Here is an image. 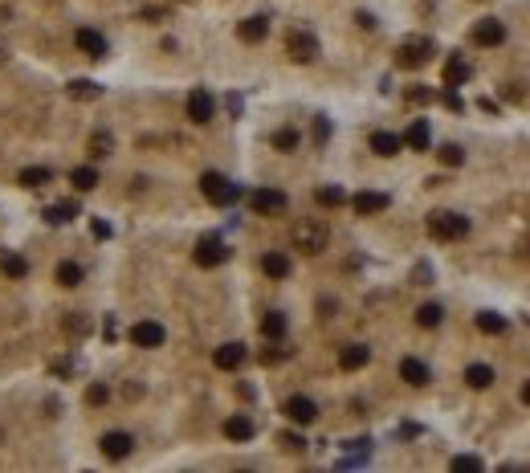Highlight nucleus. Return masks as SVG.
<instances>
[{
	"instance_id": "1",
	"label": "nucleus",
	"mask_w": 530,
	"mask_h": 473,
	"mask_svg": "<svg viewBox=\"0 0 530 473\" xmlns=\"http://www.w3.org/2000/svg\"><path fill=\"white\" fill-rule=\"evenodd\" d=\"M290 237H294V249H302V253H310V258H314V253H322V249H326L331 229H326L322 220H298Z\"/></svg>"
},
{
	"instance_id": "2",
	"label": "nucleus",
	"mask_w": 530,
	"mask_h": 473,
	"mask_svg": "<svg viewBox=\"0 0 530 473\" xmlns=\"http://www.w3.org/2000/svg\"><path fill=\"white\" fill-rule=\"evenodd\" d=\"M429 233L437 237V241H461L465 233H469V216L461 213H429Z\"/></svg>"
},
{
	"instance_id": "3",
	"label": "nucleus",
	"mask_w": 530,
	"mask_h": 473,
	"mask_svg": "<svg viewBox=\"0 0 530 473\" xmlns=\"http://www.w3.org/2000/svg\"><path fill=\"white\" fill-rule=\"evenodd\" d=\"M286 53H290V61L306 66V61L318 57V37H314L310 29H290V33H286Z\"/></svg>"
},
{
	"instance_id": "4",
	"label": "nucleus",
	"mask_w": 530,
	"mask_h": 473,
	"mask_svg": "<svg viewBox=\"0 0 530 473\" xmlns=\"http://www.w3.org/2000/svg\"><path fill=\"white\" fill-rule=\"evenodd\" d=\"M200 192H204V200H213V204H233L241 192H237V184L233 180H224L221 172H204L200 175Z\"/></svg>"
},
{
	"instance_id": "5",
	"label": "nucleus",
	"mask_w": 530,
	"mask_h": 473,
	"mask_svg": "<svg viewBox=\"0 0 530 473\" xmlns=\"http://www.w3.org/2000/svg\"><path fill=\"white\" fill-rule=\"evenodd\" d=\"M286 204H290V196L282 188H253L249 192V209L257 216H277V213H286Z\"/></svg>"
},
{
	"instance_id": "6",
	"label": "nucleus",
	"mask_w": 530,
	"mask_h": 473,
	"mask_svg": "<svg viewBox=\"0 0 530 473\" xmlns=\"http://www.w3.org/2000/svg\"><path fill=\"white\" fill-rule=\"evenodd\" d=\"M192 261L200 265V269H217L228 261V245H224L221 237H200V245L192 249Z\"/></svg>"
},
{
	"instance_id": "7",
	"label": "nucleus",
	"mask_w": 530,
	"mask_h": 473,
	"mask_svg": "<svg viewBox=\"0 0 530 473\" xmlns=\"http://www.w3.org/2000/svg\"><path fill=\"white\" fill-rule=\"evenodd\" d=\"M429 57H433V41H429V37H408L396 53V66L400 70H416V66H424Z\"/></svg>"
},
{
	"instance_id": "8",
	"label": "nucleus",
	"mask_w": 530,
	"mask_h": 473,
	"mask_svg": "<svg viewBox=\"0 0 530 473\" xmlns=\"http://www.w3.org/2000/svg\"><path fill=\"white\" fill-rule=\"evenodd\" d=\"M188 119H192L196 127H204V123L217 119V98H213L204 86H196L192 94H188Z\"/></svg>"
},
{
	"instance_id": "9",
	"label": "nucleus",
	"mask_w": 530,
	"mask_h": 473,
	"mask_svg": "<svg viewBox=\"0 0 530 473\" xmlns=\"http://www.w3.org/2000/svg\"><path fill=\"white\" fill-rule=\"evenodd\" d=\"M164 339H168V331H164L159 322H151V318H143V322H135V327H131V343L143 347V351L164 347Z\"/></svg>"
},
{
	"instance_id": "10",
	"label": "nucleus",
	"mask_w": 530,
	"mask_h": 473,
	"mask_svg": "<svg viewBox=\"0 0 530 473\" xmlns=\"http://www.w3.org/2000/svg\"><path fill=\"white\" fill-rule=\"evenodd\" d=\"M282 412H286L294 425H314V416H318V404H314L310 396H290V400L282 404Z\"/></svg>"
},
{
	"instance_id": "11",
	"label": "nucleus",
	"mask_w": 530,
	"mask_h": 473,
	"mask_svg": "<svg viewBox=\"0 0 530 473\" xmlns=\"http://www.w3.org/2000/svg\"><path fill=\"white\" fill-rule=\"evenodd\" d=\"M502 41H506V25H502V21L486 17V21H478V25H473V45L493 49V45H502Z\"/></svg>"
},
{
	"instance_id": "12",
	"label": "nucleus",
	"mask_w": 530,
	"mask_h": 473,
	"mask_svg": "<svg viewBox=\"0 0 530 473\" xmlns=\"http://www.w3.org/2000/svg\"><path fill=\"white\" fill-rule=\"evenodd\" d=\"M245 355H249V351H245V343H224V347H217V351H213V363H217L221 371H237V367L245 363Z\"/></svg>"
},
{
	"instance_id": "13",
	"label": "nucleus",
	"mask_w": 530,
	"mask_h": 473,
	"mask_svg": "<svg viewBox=\"0 0 530 473\" xmlns=\"http://www.w3.org/2000/svg\"><path fill=\"white\" fill-rule=\"evenodd\" d=\"M347 204H351L359 216H375V213H384V209H388V196H384V192H355Z\"/></svg>"
},
{
	"instance_id": "14",
	"label": "nucleus",
	"mask_w": 530,
	"mask_h": 473,
	"mask_svg": "<svg viewBox=\"0 0 530 473\" xmlns=\"http://www.w3.org/2000/svg\"><path fill=\"white\" fill-rule=\"evenodd\" d=\"M473 78V66L461 57V53H453L449 61H444V86H465Z\"/></svg>"
},
{
	"instance_id": "15",
	"label": "nucleus",
	"mask_w": 530,
	"mask_h": 473,
	"mask_svg": "<svg viewBox=\"0 0 530 473\" xmlns=\"http://www.w3.org/2000/svg\"><path fill=\"white\" fill-rule=\"evenodd\" d=\"M131 449H135L131 432H106V436H102V453H106L110 461H123Z\"/></svg>"
},
{
	"instance_id": "16",
	"label": "nucleus",
	"mask_w": 530,
	"mask_h": 473,
	"mask_svg": "<svg viewBox=\"0 0 530 473\" xmlns=\"http://www.w3.org/2000/svg\"><path fill=\"white\" fill-rule=\"evenodd\" d=\"M74 45L86 53V57H106V37L98 29H78L74 33Z\"/></svg>"
},
{
	"instance_id": "17",
	"label": "nucleus",
	"mask_w": 530,
	"mask_h": 473,
	"mask_svg": "<svg viewBox=\"0 0 530 473\" xmlns=\"http://www.w3.org/2000/svg\"><path fill=\"white\" fill-rule=\"evenodd\" d=\"M253 432H257V425H253V416H245V412H237V416L224 421V436H228V441H253Z\"/></svg>"
},
{
	"instance_id": "18",
	"label": "nucleus",
	"mask_w": 530,
	"mask_h": 473,
	"mask_svg": "<svg viewBox=\"0 0 530 473\" xmlns=\"http://www.w3.org/2000/svg\"><path fill=\"white\" fill-rule=\"evenodd\" d=\"M265 33H269V21H265V17H245V21L237 25V37H241L245 45L265 41Z\"/></svg>"
},
{
	"instance_id": "19",
	"label": "nucleus",
	"mask_w": 530,
	"mask_h": 473,
	"mask_svg": "<svg viewBox=\"0 0 530 473\" xmlns=\"http://www.w3.org/2000/svg\"><path fill=\"white\" fill-rule=\"evenodd\" d=\"M367 359H371V347H363V343H351V347H343V351H339V367H343V371H359V367H367Z\"/></svg>"
},
{
	"instance_id": "20",
	"label": "nucleus",
	"mask_w": 530,
	"mask_h": 473,
	"mask_svg": "<svg viewBox=\"0 0 530 473\" xmlns=\"http://www.w3.org/2000/svg\"><path fill=\"white\" fill-rule=\"evenodd\" d=\"M262 273H265V278H273V282L290 278V258H286V253H277V249H269V253L262 258Z\"/></svg>"
},
{
	"instance_id": "21",
	"label": "nucleus",
	"mask_w": 530,
	"mask_h": 473,
	"mask_svg": "<svg viewBox=\"0 0 530 473\" xmlns=\"http://www.w3.org/2000/svg\"><path fill=\"white\" fill-rule=\"evenodd\" d=\"M400 380H404V384H412V387H424V384H429V367H424L420 359H412V355H408V359L400 363Z\"/></svg>"
},
{
	"instance_id": "22",
	"label": "nucleus",
	"mask_w": 530,
	"mask_h": 473,
	"mask_svg": "<svg viewBox=\"0 0 530 473\" xmlns=\"http://www.w3.org/2000/svg\"><path fill=\"white\" fill-rule=\"evenodd\" d=\"M400 147H404V139L392 135V131H375V135H371V151H375V155H384V160H392Z\"/></svg>"
},
{
	"instance_id": "23",
	"label": "nucleus",
	"mask_w": 530,
	"mask_h": 473,
	"mask_svg": "<svg viewBox=\"0 0 530 473\" xmlns=\"http://www.w3.org/2000/svg\"><path fill=\"white\" fill-rule=\"evenodd\" d=\"M404 143H408L412 151H429V143H433V131H429V123H424V119H416L412 127L404 131Z\"/></svg>"
},
{
	"instance_id": "24",
	"label": "nucleus",
	"mask_w": 530,
	"mask_h": 473,
	"mask_svg": "<svg viewBox=\"0 0 530 473\" xmlns=\"http://www.w3.org/2000/svg\"><path fill=\"white\" fill-rule=\"evenodd\" d=\"M465 384L478 387V392L489 387L493 384V367H489V363H469V367H465Z\"/></svg>"
},
{
	"instance_id": "25",
	"label": "nucleus",
	"mask_w": 530,
	"mask_h": 473,
	"mask_svg": "<svg viewBox=\"0 0 530 473\" xmlns=\"http://www.w3.org/2000/svg\"><path fill=\"white\" fill-rule=\"evenodd\" d=\"M57 286H66V290L82 286V265H78V261H61V265H57Z\"/></svg>"
},
{
	"instance_id": "26",
	"label": "nucleus",
	"mask_w": 530,
	"mask_h": 473,
	"mask_svg": "<svg viewBox=\"0 0 530 473\" xmlns=\"http://www.w3.org/2000/svg\"><path fill=\"white\" fill-rule=\"evenodd\" d=\"M0 273L4 278H25L29 273V261L21 258V253H0Z\"/></svg>"
},
{
	"instance_id": "27",
	"label": "nucleus",
	"mask_w": 530,
	"mask_h": 473,
	"mask_svg": "<svg viewBox=\"0 0 530 473\" xmlns=\"http://www.w3.org/2000/svg\"><path fill=\"white\" fill-rule=\"evenodd\" d=\"M506 327H510V322H506L502 314H493V310H482V314H478V331H482V335H506Z\"/></svg>"
},
{
	"instance_id": "28",
	"label": "nucleus",
	"mask_w": 530,
	"mask_h": 473,
	"mask_svg": "<svg viewBox=\"0 0 530 473\" xmlns=\"http://www.w3.org/2000/svg\"><path fill=\"white\" fill-rule=\"evenodd\" d=\"M17 184L21 188H45V184H53V172L49 168H25V172L17 175Z\"/></svg>"
},
{
	"instance_id": "29",
	"label": "nucleus",
	"mask_w": 530,
	"mask_h": 473,
	"mask_svg": "<svg viewBox=\"0 0 530 473\" xmlns=\"http://www.w3.org/2000/svg\"><path fill=\"white\" fill-rule=\"evenodd\" d=\"M262 335L265 339H282V335H286V314H282V310H269L262 318Z\"/></svg>"
},
{
	"instance_id": "30",
	"label": "nucleus",
	"mask_w": 530,
	"mask_h": 473,
	"mask_svg": "<svg viewBox=\"0 0 530 473\" xmlns=\"http://www.w3.org/2000/svg\"><path fill=\"white\" fill-rule=\"evenodd\" d=\"M110 151H115V135H110V131H94V135H90V155L102 160V155H110Z\"/></svg>"
},
{
	"instance_id": "31",
	"label": "nucleus",
	"mask_w": 530,
	"mask_h": 473,
	"mask_svg": "<svg viewBox=\"0 0 530 473\" xmlns=\"http://www.w3.org/2000/svg\"><path fill=\"white\" fill-rule=\"evenodd\" d=\"M441 318H444V310L437 306V302H424L420 310H416V322L424 327V331H433V327H441Z\"/></svg>"
},
{
	"instance_id": "32",
	"label": "nucleus",
	"mask_w": 530,
	"mask_h": 473,
	"mask_svg": "<svg viewBox=\"0 0 530 473\" xmlns=\"http://www.w3.org/2000/svg\"><path fill=\"white\" fill-rule=\"evenodd\" d=\"M314 196H318V204H322V209H339V204H347V192H343V188H335V184L318 188Z\"/></svg>"
},
{
	"instance_id": "33",
	"label": "nucleus",
	"mask_w": 530,
	"mask_h": 473,
	"mask_svg": "<svg viewBox=\"0 0 530 473\" xmlns=\"http://www.w3.org/2000/svg\"><path fill=\"white\" fill-rule=\"evenodd\" d=\"M70 184H74L78 192H90V188H98V172H94V168H74V172H70Z\"/></svg>"
},
{
	"instance_id": "34",
	"label": "nucleus",
	"mask_w": 530,
	"mask_h": 473,
	"mask_svg": "<svg viewBox=\"0 0 530 473\" xmlns=\"http://www.w3.org/2000/svg\"><path fill=\"white\" fill-rule=\"evenodd\" d=\"M273 147H277V151H294V147H298V131L294 127L273 131Z\"/></svg>"
},
{
	"instance_id": "35",
	"label": "nucleus",
	"mask_w": 530,
	"mask_h": 473,
	"mask_svg": "<svg viewBox=\"0 0 530 473\" xmlns=\"http://www.w3.org/2000/svg\"><path fill=\"white\" fill-rule=\"evenodd\" d=\"M437 155H441V164H444V168H461V164H465V151H461L457 143H444Z\"/></svg>"
},
{
	"instance_id": "36",
	"label": "nucleus",
	"mask_w": 530,
	"mask_h": 473,
	"mask_svg": "<svg viewBox=\"0 0 530 473\" xmlns=\"http://www.w3.org/2000/svg\"><path fill=\"white\" fill-rule=\"evenodd\" d=\"M102 94V86H94V82H86V78H78V82H70V98H98Z\"/></svg>"
},
{
	"instance_id": "37",
	"label": "nucleus",
	"mask_w": 530,
	"mask_h": 473,
	"mask_svg": "<svg viewBox=\"0 0 530 473\" xmlns=\"http://www.w3.org/2000/svg\"><path fill=\"white\" fill-rule=\"evenodd\" d=\"M70 216H78V209H74V204H57V209H45V220H49V224H66Z\"/></svg>"
},
{
	"instance_id": "38",
	"label": "nucleus",
	"mask_w": 530,
	"mask_h": 473,
	"mask_svg": "<svg viewBox=\"0 0 530 473\" xmlns=\"http://www.w3.org/2000/svg\"><path fill=\"white\" fill-rule=\"evenodd\" d=\"M106 400H110V387H106V384H90V387H86V404L102 408Z\"/></svg>"
},
{
	"instance_id": "39",
	"label": "nucleus",
	"mask_w": 530,
	"mask_h": 473,
	"mask_svg": "<svg viewBox=\"0 0 530 473\" xmlns=\"http://www.w3.org/2000/svg\"><path fill=\"white\" fill-rule=\"evenodd\" d=\"M453 470H486V461H482V457H469V453H465V457H453Z\"/></svg>"
},
{
	"instance_id": "40",
	"label": "nucleus",
	"mask_w": 530,
	"mask_h": 473,
	"mask_svg": "<svg viewBox=\"0 0 530 473\" xmlns=\"http://www.w3.org/2000/svg\"><path fill=\"white\" fill-rule=\"evenodd\" d=\"M66 331H70V335H86L90 331L86 314H70V318H66Z\"/></svg>"
},
{
	"instance_id": "41",
	"label": "nucleus",
	"mask_w": 530,
	"mask_h": 473,
	"mask_svg": "<svg viewBox=\"0 0 530 473\" xmlns=\"http://www.w3.org/2000/svg\"><path fill=\"white\" fill-rule=\"evenodd\" d=\"M282 445H286L290 453H302V449H306V441H302L298 432H286V436H282Z\"/></svg>"
},
{
	"instance_id": "42",
	"label": "nucleus",
	"mask_w": 530,
	"mask_h": 473,
	"mask_svg": "<svg viewBox=\"0 0 530 473\" xmlns=\"http://www.w3.org/2000/svg\"><path fill=\"white\" fill-rule=\"evenodd\" d=\"M444 106H449V110H461V98H457V86H449V90H444Z\"/></svg>"
},
{
	"instance_id": "43",
	"label": "nucleus",
	"mask_w": 530,
	"mask_h": 473,
	"mask_svg": "<svg viewBox=\"0 0 530 473\" xmlns=\"http://www.w3.org/2000/svg\"><path fill=\"white\" fill-rule=\"evenodd\" d=\"M143 21H164V8H143Z\"/></svg>"
},
{
	"instance_id": "44",
	"label": "nucleus",
	"mask_w": 530,
	"mask_h": 473,
	"mask_svg": "<svg viewBox=\"0 0 530 473\" xmlns=\"http://www.w3.org/2000/svg\"><path fill=\"white\" fill-rule=\"evenodd\" d=\"M408 98H412V102H429V98H433V90H412Z\"/></svg>"
},
{
	"instance_id": "45",
	"label": "nucleus",
	"mask_w": 530,
	"mask_h": 473,
	"mask_svg": "<svg viewBox=\"0 0 530 473\" xmlns=\"http://www.w3.org/2000/svg\"><path fill=\"white\" fill-rule=\"evenodd\" d=\"M522 404H527V408H530V380H527V384H522Z\"/></svg>"
},
{
	"instance_id": "46",
	"label": "nucleus",
	"mask_w": 530,
	"mask_h": 473,
	"mask_svg": "<svg viewBox=\"0 0 530 473\" xmlns=\"http://www.w3.org/2000/svg\"><path fill=\"white\" fill-rule=\"evenodd\" d=\"M0 66H4V45H0Z\"/></svg>"
}]
</instances>
